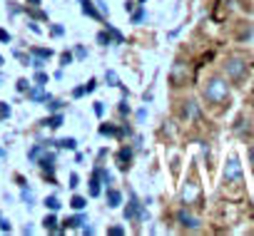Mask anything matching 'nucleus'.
Segmentation results:
<instances>
[{
	"instance_id": "f257e3e1",
	"label": "nucleus",
	"mask_w": 254,
	"mask_h": 236,
	"mask_svg": "<svg viewBox=\"0 0 254 236\" xmlns=\"http://www.w3.org/2000/svg\"><path fill=\"white\" fill-rule=\"evenodd\" d=\"M202 97H204V102L212 104V107H224V104L229 102V97H232V85H229V80H224V77H219V75H212V77L204 82Z\"/></svg>"
},
{
	"instance_id": "f03ea898",
	"label": "nucleus",
	"mask_w": 254,
	"mask_h": 236,
	"mask_svg": "<svg viewBox=\"0 0 254 236\" xmlns=\"http://www.w3.org/2000/svg\"><path fill=\"white\" fill-rule=\"evenodd\" d=\"M224 75H227V80L232 82V85H242L244 80H247V75H249V67H247V62L242 60V57H227V62H224Z\"/></svg>"
},
{
	"instance_id": "7ed1b4c3",
	"label": "nucleus",
	"mask_w": 254,
	"mask_h": 236,
	"mask_svg": "<svg viewBox=\"0 0 254 236\" xmlns=\"http://www.w3.org/2000/svg\"><path fill=\"white\" fill-rule=\"evenodd\" d=\"M199 199H202V189H199V184L194 182V179H187L185 184H182V191H180V201H182V206H197L199 204Z\"/></svg>"
},
{
	"instance_id": "20e7f679",
	"label": "nucleus",
	"mask_w": 254,
	"mask_h": 236,
	"mask_svg": "<svg viewBox=\"0 0 254 236\" xmlns=\"http://www.w3.org/2000/svg\"><path fill=\"white\" fill-rule=\"evenodd\" d=\"M122 214H125V219H127V221H132V219H137V221H145V219H147L145 204L137 199V194H135V191H130V199H127V204H125Z\"/></svg>"
},
{
	"instance_id": "39448f33",
	"label": "nucleus",
	"mask_w": 254,
	"mask_h": 236,
	"mask_svg": "<svg viewBox=\"0 0 254 236\" xmlns=\"http://www.w3.org/2000/svg\"><path fill=\"white\" fill-rule=\"evenodd\" d=\"M35 162H38V167H40L43 177H45L50 184H55V177H53V174H55V169H58V154L45 149V152H43V154H40Z\"/></svg>"
},
{
	"instance_id": "423d86ee",
	"label": "nucleus",
	"mask_w": 254,
	"mask_h": 236,
	"mask_svg": "<svg viewBox=\"0 0 254 236\" xmlns=\"http://www.w3.org/2000/svg\"><path fill=\"white\" fill-rule=\"evenodd\" d=\"M177 224H182V229H187V231H199V226H202L199 216H194L190 211V206H182L177 211Z\"/></svg>"
},
{
	"instance_id": "0eeeda50",
	"label": "nucleus",
	"mask_w": 254,
	"mask_h": 236,
	"mask_svg": "<svg viewBox=\"0 0 254 236\" xmlns=\"http://www.w3.org/2000/svg\"><path fill=\"white\" fill-rule=\"evenodd\" d=\"M100 135L102 137H117V140H125L132 135V127L130 125H100Z\"/></svg>"
},
{
	"instance_id": "6e6552de",
	"label": "nucleus",
	"mask_w": 254,
	"mask_h": 236,
	"mask_svg": "<svg viewBox=\"0 0 254 236\" xmlns=\"http://www.w3.org/2000/svg\"><path fill=\"white\" fill-rule=\"evenodd\" d=\"M224 182H242V164L237 157H229L227 164H224Z\"/></svg>"
},
{
	"instance_id": "1a4fd4ad",
	"label": "nucleus",
	"mask_w": 254,
	"mask_h": 236,
	"mask_svg": "<svg viewBox=\"0 0 254 236\" xmlns=\"http://www.w3.org/2000/svg\"><path fill=\"white\" fill-rule=\"evenodd\" d=\"M77 3H80V8H82V13H85L87 18H92V20H97V23H102V25H105V20H107V18L97 10V5L92 3V0H77Z\"/></svg>"
},
{
	"instance_id": "9d476101",
	"label": "nucleus",
	"mask_w": 254,
	"mask_h": 236,
	"mask_svg": "<svg viewBox=\"0 0 254 236\" xmlns=\"http://www.w3.org/2000/svg\"><path fill=\"white\" fill-rule=\"evenodd\" d=\"M25 97H28L30 102H35V104H43V102L50 99V94L45 92V85H30V90L25 92Z\"/></svg>"
},
{
	"instance_id": "9b49d317",
	"label": "nucleus",
	"mask_w": 254,
	"mask_h": 236,
	"mask_svg": "<svg viewBox=\"0 0 254 236\" xmlns=\"http://www.w3.org/2000/svg\"><path fill=\"white\" fill-rule=\"evenodd\" d=\"M38 125H40V127H48V130H60V127L65 125V117H63V112H50V117L40 120Z\"/></svg>"
},
{
	"instance_id": "f8f14e48",
	"label": "nucleus",
	"mask_w": 254,
	"mask_h": 236,
	"mask_svg": "<svg viewBox=\"0 0 254 236\" xmlns=\"http://www.w3.org/2000/svg\"><path fill=\"white\" fill-rule=\"evenodd\" d=\"M85 221H87L85 211H75V214H72L70 219H65V221H63V224H65L63 229H65V231H72V229H80V226H82Z\"/></svg>"
},
{
	"instance_id": "ddd939ff",
	"label": "nucleus",
	"mask_w": 254,
	"mask_h": 236,
	"mask_svg": "<svg viewBox=\"0 0 254 236\" xmlns=\"http://www.w3.org/2000/svg\"><path fill=\"white\" fill-rule=\"evenodd\" d=\"M122 204H125L122 191L115 189V187H107V206H110V209H117V206H122Z\"/></svg>"
},
{
	"instance_id": "4468645a",
	"label": "nucleus",
	"mask_w": 254,
	"mask_h": 236,
	"mask_svg": "<svg viewBox=\"0 0 254 236\" xmlns=\"http://www.w3.org/2000/svg\"><path fill=\"white\" fill-rule=\"evenodd\" d=\"M117 164H120V169H130V164H132V147H122L117 152Z\"/></svg>"
},
{
	"instance_id": "2eb2a0df",
	"label": "nucleus",
	"mask_w": 254,
	"mask_h": 236,
	"mask_svg": "<svg viewBox=\"0 0 254 236\" xmlns=\"http://www.w3.org/2000/svg\"><path fill=\"white\" fill-rule=\"evenodd\" d=\"M43 226H45L50 234H65V229L58 226V216H55V211H50V214L43 219Z\"/></svg>"
},
{
	"instance_id": "dca6fc26",
	"label": "nucleus",
	"mask_w": 254,
	"mask_h": 236,
	"mask_svg": "<svg viewBox=\"0 0 254 236\" xmlns=\"http://www.w3.org/2000/svg\"><path fill=\"white\" fill-rule=\"evenodd\" d=\"M50 147H55V149H77V140H72V137H65V140H50Z\"/></svg>"
},
{
	"instance_id": "f3484780",
	"label": "nucleus",
	"mask_w": 254,
	"mask_h": 236,
	"mask_svg": "<svg viewBox=\"0 0 254 236\" xmlns=\"http://www.w3.org/2000/svg\"><path fill=\"white\" fill-rule=\"evenodd\" d=\"M185 114L190 117V120H199L202 109H199V104H197L194 99H187V102H185Z\"/></svg>"
},
{
	"instance_id": "a211bd4d",
	"label": "nucleus",
	"mask_w": 254,
	"mask_h": 236,
	"mask_svg": "<svg viewBox=\"0 0 254 236\" xmlns=\"http://www.w3.org/2000/svg\"><path fill=\"white\" fill-rule=\"evenodd\" d=\"M90 196H100L102 194V179H100V174L97 172H92V179H90Z\"/></svg>"
},
{
	"instance_id": "6ab92c4d",
	"label": "nucleus",
	"mask_w": 254,
	"mask_h": 236,
	"mask_svg": "<svg viewBox=\"0 0 254 236\" xmlns=\"http://www.w3.org/2000/svg\"><path fill=\"white\" fill-rule=\"evenodd\" d=\"M105 28H107V33L112 35V43H115V45H122V43H125V35H122V33H120L115 25H110V23L105 20Z\"/></svg>"
},
{
	"instance_id": "aec40b11",
	"label": "nucleus",
	"mask_w": 254,
	"mask_h": 236,
	"mask_svg": "<svg viewBox=\"0 0 254 236\" xmlns=\"http://www.w3.org/2000/svg\"><path fill=\"white\" fill-rule=\"evenodd\" d=\"M95 40H97V45H100V47H110V45H112V35L107 33V28H105V30H100V33L95 35Z\"/></svg>"
},
{
	"instance_id": "412c9836",
	"label": "nucleus",
	"mask_w": 254,
	"mask_h": 236,
	"mask_svg": "<svg viewBox=\"0 0 254 236\" xmlns=\"http://www.w3.org/2000/svg\"><path fill=\"white\" fill-rule=\"evenodd\" d=\"M185 75H187V65H185V62H175V67H172V80L182 82Z\"/></svg>"
},
{
	"instance_id": "4be33fe9",
	"label": "nucleus",
	"mask_w": 254,
	"mask_h": 236,
	"mask_svg": "<svg viewBox=\"0 0 254 236\" xmlns=\"http://www.w3.org/2000/svg\"><path fill=\"white\" fill-rule=\"evenodd\" d=\"M45 149H48V147H45L43 142H35V144L30 147V152H28V159H30V162H35V159H38V157H40Z\"/></svg>"
},
{
	"instance_id": "5701e85b",
	"label": "nucleus",
	"mask_w": 254,
	"mask_h": 236,
	"mask_svg": "<svg viewBox=\"0 0 254 236\" xmlns=\"http://www.w3.org/2000/svg\"><path fill=\"white\" fill-rule=\"evenodd\" d=\"M70 206H72L75 211H85V206H87V199H85V196H80V194H72V199H70Z\"/></svg>"
},
{
	"instance_id": "b1692460",
	"label": "nucleus",
	"mask_w": 254,
	"mask_h": 236,
	"mask_svg": "<svg viewBox=\"0 0 254 236\" xmlns=\"http://www.w3.org/2000/svg\"><path fill=\"white\" fill-rule=\"evenodd\" d=\"M105 82H107V87H120V85H122L115 70H107V72H105Z\"/></svg>"
},
{
	"instance_id": "393cba45",
	"label": "nucleus",
	"mask_w": 254,
	"mask_h": 236,
	"mask_svg": "<svg viewBox=\"0 0 254 236\" xmlns=\"http://www.w3.org/2000/svg\"><path fill=\"white\" fill-rule=\"evenodd\" d=\"M43 204H45V206H48L50 211H58V209L63 206V204H60V196H55V194H50V196H45V201H43Z\"/></svg>"
},
{
	"instance_id": "a878e982",
	"label": "nucleus",
	"mask_w": 254,
	"mask_h": 236,
	"mask_svg": "<svg viewBox=\"0 0 254 236\" xmlns=\"http://www.w3.org/2000/svg\"><path fill=\"white\" fill-rule=\"evenodd\" d=\"M30 55L43 57V60H50L53 57V50H48V47H30Z\"/></svg>"
},
{
	"instance_id": "bb28decb",
	"label": "nucleus",
	"mask_w": 254,
	"mask_h": 236,
	"mask_svg": "<svg viewBox=\"0 0 254 236\" xmlns=\"http://www.w3.org/2000/svg\"><path fill=\"white\" fill-rule=\"evenodd\" d=\"M45 107H48V112H63V107H65V102H63V99H55V97H50Z\"/></svg>"
},
{
	"instance_id": "cd10ccee",
	"label": "nucleus",
	"mask_w": 254,
	"mask_h": 236,
	"mask_svg": "<svg viewBox=\"0 0 254 236\" xmlns=\"http://www.w3.org/2000/svg\"><path fill=\"white\" fill-rule=\"evenodd\" d=\"M20 196H23V201H25V206H30V209L35 206V196H33V191H30V187H28V184L23 187V194H20Z\"/></svg>"
},
{
	"instance_id": "c85d7f7f",
	"label": "nucleus",
	"mask_w": 254,
	"mask_h": 236,
	"mask_svg": "<svg viewBox=\"0 0 254 236\" xmlns=\"http://www.w3.org/2000/svg\"><path fill=\"white\" fill-rule=\"evenodd\" d=\"M145 20V5H137V10H132V25H140Z\"/></svg>"
},
{
	"instance_id": "c756f323",
	"label": "nucleus",
	"mask_w": 254,
	"mask_h": 236,
	"mask_svg": "<svg viewBox=\"0 0 254 236\" xmlns=\"http://www.w3.org/2000/svg\"><path fill=\"white\" fill-rule=\"evenodd\" d=\"M117 112H120V117H127V114L132 112V109H130V102H127V99H120V102H117Z\"/></svg>"
},
{
	"instance_id": "7c9ffc66",
	"label": "nucleus",
	"mask_w": 254,
	"mask_h": 236,
	"mask_svg": "<svg viewBox=\"0 0 254 236\" xmlns=\"http://www.w3.org/2000/svg\"><path fill=\"white\" fill-rule=\"evenodd\" d=\"M72 60H75V55L70 52V50H65L63 55H60V65L65 67V65H72Z\"/></svg>"
},
{
	"instance_id": "2f4dec72",
	"label": "nucleus",
	"mask_w": 254,
	"mask_h": 236,
	"mask_svg": "<svg viewBox=\"0 0 254 236\" xmlns=\"http://www.w3.org/2000/svg\"><path fill=\"white\" fill-rule=\"evenodd\" d=\"M8 117H10V104L0 102V120H8Z\"/></svg>"
},
{
	"instance_id": "473e14b6",
	"label": "nucleus",
	"mask_w": 254,
	"mask_h": 236,
	"mask_svg": "<svg viewBox=\"0 0 254 236\" xmlns=\"http://www.w3.org/2000/svg\"><path fill=\"white\" fill-rule=\"evenodd\" d=\"M13 55H15V57H18L23 65H28V67H30V60H33L30 55H25V52H20V50H13Z\"/></svg>"
},
{
	"instance_id": "72a5a7b5",
	"label": "nucleus",
	"mask_w": 254,
	"mask_h": 236,
	"mask_svg": "<svg viewBox=\"0 0 254 236\" xmlns=\"http://www.w3.org/2000/svg\"><path fill=\"white\" fill-rule=\"evenodd\" d=\"M15 90H18L20 94H25V92L30 90V82H28V80H18V82H15Z\"/></svg>"
},
{
	"instance_id": "f704fd0d",
	"label": "nucleus",
	"mask_w": 254,
	"mask_h": 236,
	"mask_svg": "<svg viewBox=\"0 0 254 236\" xmlns=\"http://www.w3.org/2000/svg\"><path fill=\"white\" fill-rule=\"evenodd\" d=\"M8 13L10 15H20V13H25V8H20L18 3H8Z\"/></svg>"
},
{
	"instance_id": "c9c22d12",
	"label": "nucleus",
	"mask_w": 254,
	"mask_h": 236,
	"mask_svg": "<svg viewBox=\"0 0 254 236\" xmlns=\"http://www.w3.org/2000/svg\"><path fill=\"white\" fill-rule=\"evenodd\" d=\"M72 55H75L77 60H85V57H87V47H82V45H77V47L72 50Z\"/></svg>"
},
{
	"instance_id": "e433bc0d",
	"label": "nucleus",
	"mask_w": 254,
	"mask_h": 236,
	"mask_svg": "<svg viewBox=\"0 0 254 236\" xmlns=\"http://www.w3.org/2000/svg\"><path fill=\"white\" fill-rule=\"evenodd\" d=\"M35 85H48V75L43 70H35Z\"/></svg>"
},
{
	"instance_id": "4c0bfd02",
	"label": "nucleus",
	"mask_w": 254,
	"mask_h": 236,
	"mask_svg": "<svg viewBox=\"0 0 254 236\" xmlns=\"http://www.w3.org/2000/svg\"><path fill=\"white\" fill-rule=\"evenodd\" d=\"M0 231H3V234H10V231H13L10 221H8V219H3V216H0Z\"/></svg>"
},
{
	"instance_id": "58836bf2",
	"label": "nucleus",
	"mask_w": 254,
	"mask_h": 236,
	"mask_svg": "<svg viewBox=\"0 0 254 236\" xmlns=\"http://www.w3.org/2000/svg\"><path fill=\"white\" fill-rule=\"evenodd\" d=\"M50 35H53V38H63V35H65V28H63V25H53V28H50Z\"/></svg>"
},
{
	"instance_id": "ea45409f",
	"label": "nucleus",
	"mask_w": 254,
	"mask_h": 236,
	"mask_svg": "<svg viewBox=\"0 0 254 236\" xmlns=\"http://www.w3.org/2000/svg\"><path fill=\"white\" fill-rule=\"evenodd\" d=\"M92 112H95V117H102L105 114V102H95L92 104Z\"/></svg>"
},
{
	"instance_id": "a19ab883",
	"label": "nucleus",
	"mask_w": 254,
	"mask_h": 236,
	"mask_svg": "<svg viewBox=\"0 0 254 236\" xmlns=\"http://www.w3.org/2000/svg\"><path fill=\"white\" fill-rule=\"evenodd\" d=\"M107 234H110V236H122V234H125V226H110Z\"/></svg>"
},
{
	"instance_id": "79ce46f5",
	"label": "nucleus",
	"mask_w": 254,
	"mask_h": 236,
	"mask_svg": "<svg viewBox=\"0 0 254 236\" xmlns=\"http://www.w3.org/2000/svg\"><path fill=\"white\" fill-rule=\"evenodd\" d=\"M95 5H97V10H100V13H102V15L107 18V13H110V8H107V3H105V0H97V3H95Z\"/></svg>"
},
{
	"instance_id": "37998d69",
	"label": "nucleus",
	"mask_w": 254,
	"mask_h": 236,
	"mask_svg": "<svg viewBox=\"0 0 254 236\" xmlns=\"http://www.w3.org/2000/svg\"><path fill=\"white\" fill-rule=\"evenodd\" d=\"M77 184H80V177H77V172H72V174H70V184H67V187H70V189H77Z\"/></svg>"
},
{
	"instance_id": "c03bdc74",
	"label": "nucleus",
	"mask_w": 254,
	"mask_h": 236,
	"mask_svg": "<svg viewBox=\"0 0 254 236\" xmlns=\"http://www.w3.org/2000/svg\"><path fill=\"white\" fill-rule=\"evenodd\" d=\"M82 94H87V90H85V87H72V97H75V99H80Z\"/></svg>"
},
{
	"instance_id": "a18cd8bd",
	"label": "nucleus",
	"mask_w": 254,
	"mask_h": 236,
	"mask_svg": "<svg viewBox=\"0 0 254 236\" xmlns=\"http://www.w3.org/2000/svg\"><path fill=\"white\" fill-rule=\"evenodd\" d=\"M28 28H30L33 33H38V35L43 33V30H40V25H38V20H30V23H28Z\"/></svg>"
},
{
	"instance_id": "49530a36",
	"label": "nucleus",
	"mask_w": 254,
	"mask_h": 236,
	"mask_svg": "<svg viewBox=\"0 0 254 236\" xmlns=\"http://www.w3.org/2000/svg\"><path fill=\"white\" fill-rule=\"evenodd\" d=\"M80 231H82V234H87V236H90V234H95V226H87V221H85V224H82V226H80Z\"/></svg>"
},
{
	"instance_id": "de8ad7c7",
	"label": "nucleus",
	"mask_w": 254,
	"mask_h": 236,
	"mask_svg": "<svg viewBox=\"0 0 254 236\" xmlns=\"http://www.w3.org/2000/svg\"><path fill=\"white\" fill-rule=\"evenodd\" d=\"M0 43H10V33L8 30H0Z\"/></svg>"
},
{
	"instance_id": "09e8293b",
	"label": "nucleus",
	"mask_w": 254,
	"mask_h": 236,
	"mask_svg": "<svg viewBox=\"0 0 254 236\" xmlns=\"http://www.w3.org/2000/svg\"><path fill=\"white\" fill-rule=\"evenodd\" d=\"M145 117H147V109H145V107H140V109H137V120H140V122H145Z\"/></svg>"
},
{
	"instance_id": "8fccbe9b",
	"label": "nucleus",
	"mask_w": 254,
	"mask_h": 236,
	"mask_svg": "<svg viewBox=\"0 0 254 236\" xmlns=\"http://www.w3.org/2000/svg\"><path fill=\"white\" fill-rule=\"evenodd\" d=\"M95 87H97V80H95V77H92V80H90V82H87V85H85V90H87V92H92V90H95Z\"/></svg>"
},
{
	"instance_id": "3c124183",
	"label": "nucleus",
	"mask_w": 254,
	"mask_h": 236,
	"mask_svg": "<svg viewBox=\"0 0 254 236\" xmlns=\"http://www.w3.org/2000/svg\"><path fill=\"white\" fill-rule=\"evenodd\" d=\"M85 162V154L82 152H75V164H82Z\"/></svg>"
},
{
	"instance_id": "603ef678",
	"label": "nucleus",
	"mask_w": 254,
	"mask_h": 236,
	"mask_svg": "<svg viewBox=\"0 0 254 236\" xmlns=\"http://www.w3.org/2000/svg\"><path fill=\"white\" fill-rule=\"evenodd\" d=\"M249 162H252V169H254V144L249 147Z\"/></svg>"
},
{
	"instance_id": "864d4df0",
	"label": "nucleus",
	"mask_w": 254,
	"mask_h": 236,
	"mask_svg": "<svg viewBox=\"0 0 254 236\" xmlns=\"http://www.w3.org/2000/svg\"><path fill=\"white\" fill-rule=\"evenodd\" d=\"M140 147H142V137L137 135V137H135V149H140Z\"/></svg>"
},
{
	"instance_id": "5fc2aeb1",
	"label": "nucleus",
	"mask_w": 254,
	"mask_h": 236,
	"mask_svg": "<svg viewBox=\"0 0 254 236\" xmlns=\"http://www.w3.org/2000/svg\"><path fill=\"white\" fill-rule=\"evenodd\" d=\"M28 3H30V5H40V0H28Z\"/></svg>"
},
{
	"instance_id": "6e6d98bb",
	"label": "nucleus",
	"mask_w": 254,
	"mask_h": 236,
	"mask_svg": "<svg viewBox=\"0 0 254 236\" xmlns=\"http://www.w3.org/2000/svg\"><path fill=\"white\" fill-rule=\"evenodd\" d=\"M0 157H5V149L3 147H0Z\"/></svg>"
},
{
	"instance_id": "4d7b16f0",
	"label": "nucleus",
	"mask_w": 254,
	"mask_h": 236,
	"mask_svg": "<svg viewBox=\"0 0 254 236\" xmlns=\"http://www.w3.org/2000/svg\"><path fill=\"white\" fill-rule=\"evenodd\" d=\"M0 85H3V75H0Z\"/></svg>"
},
{
	"instance_id": "13d9d810",
	"label": "nucleus",
	"mask_w": 254,
	"mask_h": 236,
	"mask_svg": "<svg viewBox=\"0 0 254 236\" xmlns=\"http://www.w3.org/2000/svg\"><path fill=\"white\" fill-rule=\"evenodd\" d=\"M140 5H145V0H140Z\"/></svg>"
},
{
	"instance_id": "bf43d9fd",
	"label": "nucleus",
	"mask_w": 254,
	"mask_h": 236,
	"mask_svg": "<svg viewBox=\"0 0 254 236\" xmlns=\"http://www.w3.org/2000/svg\"><path fill=\"white\" fill-rule=\"evenodd\" d=\"M0 65H3V57H0Z\"/></svg>"
}]
</instances>
